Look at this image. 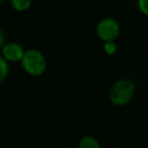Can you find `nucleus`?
Segmentation results:
<instances>
[{"label": "nucleus", "mask_w": 148, "mask_h": 148, "mask_svg": "<svg viewBox=\"0 0 148 148\" xmlns=\"http://www.w3.org/2000/svg\"><path fill=\"white\" fill-rule=\"evenodd\" d=\"M135 94L134 83L122 79L115 83L110 90V100L116 106H125L130 103Z\"/></svg>", "instance_id": "nucleus-1"}, {"label": "nucleus", "mask_w": 148, "mask_h": 148, "mask_svg": "<svg viewBox=\"0 0 148 148\" xmlns=\"http://www.w3.org/2000/svg\"><path fill=\"white\" fill-rule=\"evenodd\" d=\"M24 71L32 76H41L47 68V60L42 51L36 49H26L22 59Z\"/></svg>", "instance_id": "nucleus-2"}, {"label": "nucleus", "mask_w": 148, "mask_h": 148, "mask_svg": "<svg viewBox=\"0 0 148 148\" xmlns=\"http://www.w3.org/2000/svg\"><path fill=\"white\" fill-rule=\"evenodd\" d=\"M97 32L99 36L105 41L115 40L120 33V24L112 17L103 18L97 23Z\"/></svg>", "instance_id": "nucleus-3"}, {"label": "nucleus", "mask_w": 148, "mask_h": 148, "mask_svg": "<svg viewBox=\"0 0 148 148\" xmlns=\"http://www.w3.org/2000/svg\"><path fill=\"white\" fill-rule=\"evenodd\" d=\"M24 51H26L19 43L7 42L2 47V57L6 60L17 62V60H22Z\"/></svg>", "instance_id": "nucleus-4"}, {"label": "nucleus", "mask_w": 148, "mask_h": 148, "mask_svg": "<svg viewBox=\"0 0 148 148\" xmlns=\"http://www.w3.org/2000/svg\"><path fill=\"white\" fill-rule=\"evenodd\" d=\"M78 148H101V143L92 136H84L80 139Z\"/></svg>", "instance_id": "nucleus-5"}, {"label": "nucleus", "mask_w": 148, "mask_h": 148, "mask_svg": "<svg viewBox=\"0 0 148 148\" xmlns=\"http://www.w3.org/2000/svg\"><path fill=\"white\" fill-rule=\"evenodd\" d=\"M11 4L14 9L18 11H24L32 4V0H11Z\"/></svg>", "instance_id": "nucleus-6"}, {"label": "nucleus", "mask_w": 148, "mask_h": 148, "mask_svg": "<svg viewBox=\"0 0 148 148\" xmlns=\"http://www.w3.org/2000/svg\"><path fill=\"white\" fill-rule=\"evenodd\" d=\"M8 72H9V66L7 60L2 56H0V83L3 82L4 79L7 77Z\"/></svg>", "instance_id": "nucleus-7"}, {"label": "nucleus", "mask_w": 148, "mask_h": 148, "mask_svg": "<svg viewBox=\"0 0 148 148\" xmlns=\"http://www.w3.org/2000/svg\"><path fill=\"white\" fill-rule=\"evenodd\" d=\"M104 49H105V51L107 53L113 55L117 49V45H116V43H115V41L114 40L106 41L105 45H104Z\"/></svg>", "instance_id": "nucleus-8"}, {"label": "nucleus", "mask_w": 148, "mask_h": 148, "mask_svg": "<svg viewBox=\"0 0 148 148\" xmlns=\"http://www.w3.org/2000/svg\"><path fill=\"white\" fill-rule=\"evenodd\" d=\"M138 6L143 13L148 15V0H138Z\"/></svg>", "instance_id": "nucleus-9"}, {"label": "nucleus", "mask_w": 148, "mask_h": 148, "mask_svg": "<svg viewBox=\"0 0 148 148\" xmlns=\"http://www.w3.org/2000/svg\"><path fill=\"white\" fill-rule=\"evenodd\" d=\"M4 45H5V34L3 30L0 28V49H2Z\"/></svg>", "instance_id": "nucleus-10"}, {"label": "nucleus", "mask_w": 148, "mask_h": 148, "mask_svg": "<svg viewBox=\"0 0 148 148\" xmlns=\"http://www.w3.org/2000/svg\"><path fill=\"white\" fill-rule=\"evenodd\" d=\"M0 1H2V0H0Z\"/></svg>", "instance_id": "nucleus-11"}]
</instances>
